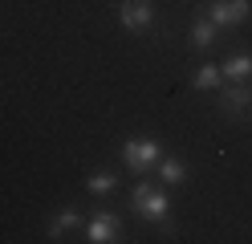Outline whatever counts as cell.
I'll return each mask as SVG.
<instances>
[{"label": "cell", "instance_id": "6da1fadb", "mask_svg": "<svg viewBox=\"0 0 252 244\" xmlns=\"http://www.w3.org/2000/svg\"><path fill=\"white\" fill-rule=\"evenodd\" d=\"M134 211L143 220H155V224H167V211H171V200L159 191V187H134Z\"/></svg>", "mask_w": 252, "mask_h": 244}, {"label": "cell", "instance_id": "7a4b0ae2", "mask_svg": "<svg viewBox=\"0 0 252 244\" xmlns=\"http://www.w3.org/2000/svg\"><path fill=\"white\" fill-rule=\"evenodd\" d=\"M122 159H126V167H130V171H151L163 155H159V142H151V139H126Z\"/></svg>", "mask_w": 252, "mask_h": 244}, {"label": "cell", "instance_id": "3957f363", "mask_svg": "<svg viewBox=\"0 0 252 244\" xmlns=\"http://www.w3.org/2000/svg\"><path fill=\"white\" fill-rule=\"evenodd\" d=\"M118 25L130 29V33H147V29L155 25L151 0H122V4H118Z\"/></svg>", "mask_w": 252, "mask_h": 244}, {"label": "cell", "instance_id": "277c9868", "mask_svg": "<svg viewBox=\"0 0 252 244\" xmlns=\"http://www.w3.org/2000/svg\"><path fill=\"white\" fill-rule=\"evenodd\" d=\"M252 16V4L248 0H216V4L208 8V21L216 29H232V25H244Z\"/></svg>", "mask_w": 252, "mask_h": 244}, {"label": "cell", "instance_id": "5b68a950", "mask_svg": "<svg viewBox=\"0 0 252 244\" xmlns=\"http://www.w3.org/2000/svg\"><path fill=\"white\" fill-rule=\"evenodd\" d=\"M220 106H224V114H232V118L252 114V86L248 81H232V86L224 90V98H220Z\"/></svg>", "mask_w": 252, "mask_h": 244}, {"label": "cell", "instance_id": "8992f818", "mask_svg": "<svg viewBox=\"0 0 252 244\" xmlns=\"http://www.w3.org/2000/svg\"><path fill=\"white\" fill-rule=\"evenodd\" d=\"M114 236H118V216H110V211H98L86 224V240H94V244H110Z\"/></svg>", "mask_w": 252, "mask_h": 244}, {"label": "cell", "instance_id": "52a82bcc", "mask_svg": "<svg viewBox=\"0 0 252 244\" xmlns=\"http://www.w3.org/2000/svg\"><path fill=\"white\" fill-rule=\"evenodd\" d=\"M191 86L195 90H220L224 86V70H220V65H199L195 77H191Z\"/></svg>", "mask_w": 252, "mask_h": 244}, {"label": "cell", "instance_id": "ba28073f", "mask_svg": "<svg viewBox=\"0 0 252 244\" xmlns=\"http://www.w3.org/2000/svg\"><path fill=\"white\" fill-rule=\"evenodd\" d=\"M248 73H252V57H248V53L224 61V77H228V81H248Z\"/></svg>", "mask_w": 252, "mask_h": 244}, {"label": "cell", "instance_id": "9c48e42d", "mask_svg": "<svg viewBox=\"0 0 252 244\" xmlns=\"http://www.w3.org/2000/svg\"><path fill=\"white\" fill-rule=\"evenodd\" d=\"M159 179L175 187V183H183V179H187V167H183L179 159H159Z\"/></svg>", "mask_w": 252, "mask_h": 244}, {"label": "cell", "instance_id": "30bf717a", "mask_svg": "<svg viewBox=\"0 0 252 244\" xmlns=\"http://www.w3.org/2000/svg\"><path fill=\"white\" fill-rule=\"evenodd\" d=\"M73 228H82L77 211H57V216L49 220V236H53V240H61V232H73Z\"/></svg>", "mask_w": 252, "mask_h": 244}, {"label": "cell", "instance_id": "8fae6325", "mask_svg": "<svg viewBox=\"0 0 252 244\" xmlns=\"http://www.w3.org/2000/svg\"><path fill=\"white\" fill-rule=\"evenodd\" d=\"M212 41H216V25L208 21V16H203V21H195V25H191V45H195V49H208Z\"/></svg>", "mask_w": 252, "mask_h": 244}, {"label": "cell", "instance_id": "7c38bea8", "mask_svg": "<svg viewBox=\"0 0 252 244\" xmlns=\"http://www.w3.org/2000/svg\"><path fill=\"white\" fill-rule=\"evenodd\" d=\"M86 187H90L94 195H110V191H114V187H118V179H114V175H110V171H94V175L86 179Z\"/></svg>", "mask_w": 252, "mask_h": 244}]
</instances>
